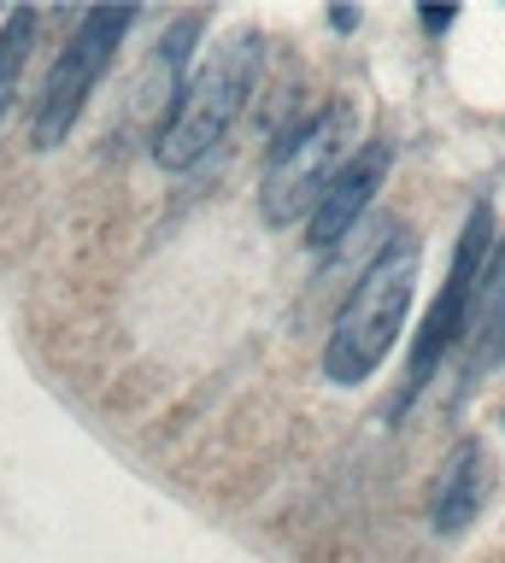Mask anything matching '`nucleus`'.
<instances>
[{
	"instance_id": "1",
	"label": "nucleus",
	"mask_w": 505,
	"mask_h": 563,
	"mask_svg": "<svg viewBox=\"0 0 505 563\" xmlns=\"http://www.w3.org/2000/svg\"><path fill=\"white\" fill-rule=\"evenodd\" d=\"M417 264H424L417 235L411 229H388V241L376 246V258L364 264V276L353 282V294L336 311V329H329V346H323L329 382L359 387L364 376H376V364L388 358L399 329H406V311L417 294Z\"/></svg>"
},
{
	"instance_id": "2",
	"label": "nucleus",
	"mask_w": 505,
	"mask_h": 563,
	"mask_svg": "<svg viewBox=\"0 0 505 563\" xmlns=\"http://www.w3.org/2000/svg\"><path fill=\"white\" fill-rule=\"evenodd\" d=\"M259 65H265V35L235 30L206 53L200 65H188V77L177 82L171 118L153 135V158L165 170H188L230 135V123L241 118V106L259 88Z\"/></svg>"
},
{
	"instance_id": "3",
	"label": "nucleus",
	"mask_w": 505,
	"mask_h": 563,
	"mask_svg": "<svg viewBox=\"0 0 505 563\" xmlns=\"http://www.w3.org/2000/svg\"><path fill=\"white\" fill-rule=\"evenodd\" d=\"M347 123H353L347 106H323L271 147L265 183H259V211L271 229H294L300 218H311V206L323 200V188L347 165Z\"/></svg>"
},
{
	"instance_id": "4",
	"label": "nucleus",
	"mask_w": 505,
	"mask_h": 563,
	"mask_svg": "<svg viewBox=\"0 0 505 563\" xmlns=\"http://www.w3.org/2000/svg\"><path fill=\"white\" fill-rule=\"evenodd\" d=\"M130 24H135V7H95V12L77 18L72 42L59 47V59H54V70H47V82H42L36 123H30V141H36L42 153L59 147V141L77 130L83 106H89L100 70L112 65V53H118V42H124Z\"/></svg>"
},
{
	"instance_id": "5",
	"label": "nucleus",
	"mask_w": 505,
	"mask_h": 563,
	"mask_svg": "<svg viewBox=\"0 0 505 563\" xmlns=\"http://www.w3.org/2000/svg\"><path fill=\"white\" fill-rule=\"evenodd\" d=\"M487 253H494V206L476 200V206H470V218H464V229H459V246H452V271L441 282V299H435L429 323L417 329V341H411L406 394H399L394 411H406V405L424 394V387L435 382V364H441L447 352L470 334V311H476V282L487 271Z\"/></svg>"
},
{
	"instance_id": "6",
	"label": "nucleus",
	"mask_w": 505,
	"mask_h": 563,
	"mask_svg": "<svg viewBox=\"0 0 505 563\" xmlns=\"http://www.w3.org/2000/svg\"><path fill=\"white\" fill-rule=\"evenodd\" d=\"M388 165H394V141H364V147L336 170V183L323 188V200L311 206L306 218V241L318 246H336L341 235H353V223L364 218V206L376 200V188L388 183Z\"/></svg>"
},
{
	"instance_id": "7",
	"label": "nucleus",
	"mask_w": 505,
	"mask_h": 563,
	"mask_svg": "<svg viewBox=\"0 0 505 563\" xmlns=\"http://www.w3.org/2000/svg\"><path fill=\"white\" fill-rule=\"evenodd\" d=\"M482 493H487V446L476 434H464L459 446L441 457V470H435V493H429L435 534H464L482 510Z\"/></svg>"
},
{
	"instance_id": "8",
	"label": "nucleus",
	"mask_w": 505,
	"mask_h": 563,
	"mask_svg": "<svg viewBox=\"0 0 505 563\" xmlns=\"http://www.w3.org/2000/svg\"><path fill=\"white\" fill-rule=\"evenodd\" d=\"M470 329H476L470 369L505 364V253L487 258V271H482V282H476V311H470Z\"/></svg>"
},
{
	"instance_id": "9",
	"label": "nucleus",
	"mask_w": 505,
	"mask_h": 563,
	"mask_svg": "<svg viewBox=\"0 0 505 563\" xmlns=\"http://www.w3.org/2000/svg\"><path fill=\"white\" fill-rule=\"evenodd\" d=\"M36 12H0V118H7L12 95H19V77H24V59L36 47Z\"/></svg>"
},
{
	"instance_id": "10",
	"label": "nucleus",
	"mask_w": 505,
	"mask_h": 563,
	"mask_svg": "<svg viewBox=\"0 0 505 563\" xmlns=\"http://www.w3.org/2000/svg\"><path fill=\"white\" fill-rule=\"evenodd\" d=\"M200 30H206V18H200V12H188V18H177V24L165 30L160 65H165V77H171V82H183V77H188V53H195V35H200Z\"/></svg>"
},
{
	"instance_id": "11",
	"label": "nucleus",
	"mask_w": 505,
	"mask_h": 563,
	"mask_svg": "<svg viewBox=\"0 0 505 563\" xmlns=\"http://www.w3.org/2000/svg\"><path fill=\"white\" fill-rule=\"evenodd\" d=\"M452 18H459V12H452V7H429V12H424V30H447Z\"/></svg>"
},
{
	"instance_id": "12",
	"label": "nucleus",
	"mask_w": 505,
	"mask_h": 563,
	"mask_svg": "<svg viewBox=\"0 0 505 563\" xmlns=\"http://www.w3.org/2000/svg\"><path fill=\"white\" fill-rule=\"evenodd\" d=\"M329 24H336V30H353L359 12H353V7H336V12H329Z\"/></svg>"
}]
</instances>
